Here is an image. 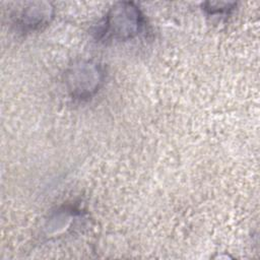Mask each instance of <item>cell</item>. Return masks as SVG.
Masks as SVG:
<instances>
[{"mask_svg":"<svg viewBox=\"0 0 260 260\" xmlns=\"http://www.w3.org/2000/svg\"><path fill=\"white\" fill-rule=\"evenodd\" d=\"M143 26V15L132 2H117L107 12L98 27L102 40L126 41L136 37Z\"/></svg>","mask_w":260,"mask_h":260,"instance_id":"6da1fadb","label":"cell"},{"mask_svg":"<svg viewBox=\"0 0 260 260\" xmlns=\"http://www.w3.org/2000/svg\"><path fill=\"white\" fill-rule=\"evenodd\" d=\"M105 79L103 67L93 61H77L65 74L68 92L73 99L85 100L92 96Z\"/></svg>","mask_w":260,"mask_h":260,"instance_id":"7a4b0ae2","label":"cell"},{"mask_svg":"<svg viewBox=\"0 0 260 260\" xmlns=\"http://www.w3.org/2000/svg\"><path fill=\"white\" fill-rule=\"evenodd\" d=\"M53 16V8L46 2L28 3L18 13H16L15 22L25 30L40 28L46 25Z\"/></svg>","mask_w":260,"mask_h":260,"instance_id":"3957f363","label":"cell"},{"mask_svg":"<svg viewBox=\"0 0 260 260\" xmlns=\"http://www.w3.org/2000/svg\"><path fill=\"white\" fill-rule=\"evenodd\" d=\"M235 3L225 2H206L204 3V10L209 14H222L228 13L234 8Z\"/></svg>","mask_w":260,"mask_h":260,"instance_id":"277c9868","label":"cell"}]
</instances>
